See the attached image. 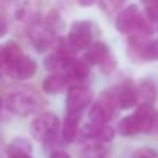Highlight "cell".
<instances>
[{"instance_id":"obj_1","label":"cell","mask_w":158,"mask_h":158,"mask_svg":"<svg viewBox=\"0 0 158 158\" xmlns=\"http://www.w3.org/2000/svg\"><path fill=\"white\" fill-rule=\"evenodd\" d=\"M115 28L123 35H144L153 33V22L140 11L136 4H131L119 11L115 19Z\"/></svg>"},{"instance_id":"obj_2","label":"cell","mask_w":158,"mask_h":158,"mask_svg":"<svg viewBox=\"0 0 158 158\" xmlns=\"http://www.w3.org/2000/svg\"><path fill=\"white\" fill-rule=\"evenodd\" d=\"M8 111L19 117H28L43 107V100L32 89H19L10 93L6 100Z\"/></svg>"},{"instance_id":"obj_3","label":"cell","mask_w":158,"mask_h":158,"mask_svg":"<svg viewBox=\"0 0 158 158\" xmlns=\"http://www.w3.org/2000/svg\"><path fill=\"white\" fill-rule=\"evenodd\" d=\"M60 131V119L53 112H42L31 123V135L38 142L52 144L57 139Z\"/></svg>"},{"instance_id":"obj_4","label":"cell","mask_w":158,"mask_h":158,"mask_svg":"<svg viewBox=\"0 0 158 158\" xmlns=\"http://www.w3.org/2000/svg\"><path fill=\"white\" fill-rule=\"evenodd\" d=\"M56 32L47 25L46 21L33 18L28 24V38L36 52L43 53L54 44Z\"/></svg>"},{"instance_id":"obj_5","label":"cell","mask_w":158,"mask_h":158,"mask_svg":"<svg viewBox=\"0 0 158 158\" xmlns=\"http://www.w3.org/2000/svg\"><path fill=\"white\" fill-rule=\"evenodd\" d=\"M103 96H106L115 107H118L119 110H129L132 107L137 106L140 97L137 87H135L131 83H123L121 86H115L108 89L106 93H103Z\"/></svg>"},{"instance_id":"obj_6","label":"cell","mask_w":158,"mask_h":158,"mask_svg":"<svg viewBox=\"0 0 158 158\" xmlns=\"http://www.w3.org/2000/svg\"><path fill=\"white\" fill-rule=\"evenodd\" d=\"M94 36V25L90 21H75L68 32V42L75 50H85L92 44Z\"/></svg>"},{"instance_id":"obj_7","label":"cell","mask_w":158,"mask_h":158,"mask_svg":"<svg viewBox=\"0 0 158 158\" xmlns=\"http://www.w3.org/2000/svg\"><path fill=\"white\" fill-rule=\"evenodd\" d=\"M93 101V92L83 85H72L67 94V112H82Z\"/></svg>"},{"instance_id":"obj_8","label":"cell","mask_w":158,"mask_h":158,"mask_svg":"<svg viewBox=\"0 0 158 158\" xmlns=\"http://www.w3.org/2000/svg\"><path fill=\"white\" fill-rule=\"evenodd\" d=\"M36 71H38L36 61L25 54L21 56L19 58H17L11 64H8L7 68H6L7 75H10L15 81H27V79H31L36 74Z\"/></svg>"},{"instance_id":"obj_9","label":"cell","mask_w":158,"mask_h":158,"mask_svg":"<svg viewBox=\"0 0 158 158\" xmlns=\"http://www.w3.org/2000/svg\"><path fill=\"white\" fill-rule=\"evenodd\" d=\"M82 139L90 140V142H97V143H108L115 137V131L107 123H97L90 121L87 125L82 128L81 133Z\"/></svg>"},{"instance_id":"obj_10","label":"cell","mask_w":158,"mask_h":158,"mask_svg":"<svg viewBox=\"0 0 158 158\" xmlns=\"http://www.w3.org/2000/svg\"><path fill=\"white\" fill-rule=\"evenodd\" d=\"M114 108L115 106L106 97L97 100L89 110V118L92 122H97V123H107L110 119L112 118V114H114Z\"/></svg>"},{"instance_id":"obj_11","label":"cell","mask_w":158,"mask_h":158,"mask_svg":"<svg viewBox=\"0 0 158 158\" xmlns=\"http://www.w3.org/2000/svg\"><path fill=\"white\" fill-rule=\"evenodd\" d=\"M89 69H90V64L85 58L83 60H78V58L74 57L69 61L68 67H67L65 75L72 85L82 83L89 75Z\"/></svg>"},{"instance_id":"obj_12","label":"cell","mask_w":158,"mask_h":158,"mask_svg":"<svg viewBox=\"0 0 158 158\" xmlns=\"http://www.w3.org/2000/svg\"><path fill=\"white\" fill-rule=\"evenodd\" d=\"M74 58V56H68L64 53L54 50L50 56L44 58V68L52 74H60V72H65L67 67H68L69 61Z\"/></svg>"},{"instance_id":"obj_13","label":"cell","mask_w":158,"mask_h":158,"mask_svg":"<svg viewBox=\"0 0 158 158\" xmlns=\"http://www.w3.org/2000/svg\"><path fill=\"white\" fill-rule=\"evenodd\" d=\"M81 114L82 112H67L63 122V128H61V136L65 143H72L77 139Z\"/></svg>"},{"instance_id":"obj_14","label":"cell","mask_w":158,"mask_h":158,"mask_svg":"<svg viewBox=\"0 0 158 158\" xmlns=\"http://www.w3.org/2000/svg\"><path fill=\"white\" fill-rule=\"evenodd\" d=\"M111 54L108 46L103 42H94L92 43L89 47L86 49V53H85V60L90 64V65H98L100 67L103 64V61L106 60L108 56Z\"/></svg>"},{"instance_id":"obj_15","label":"cell","mask_w":158,"mask_h":158,"mask_svg":"<svg viewBox=\"0 0 158 158\" xmlns=\"http://www.w3.org/2000/svg\"><path fill=\"white\" fill-rule=\"evenodd\" d=\"M136 118L139 119L140 125H142L143 133H151L153 132V121L156 110L153 107V103H142L133 112Z\"/></svg>"},{"instance_id":"obj_16","label":"cell","mask_w":158,"mask_h":158,"mask_svg":"<svg viewBox=\"0 0 158 158\" xmlns=\"http://www.w3.org/2000/svg\"><path fill=\"white\" fill-rule=\"evenodd\" d=\"M71 85L65 74H50L43 81V90L47 94H58Z\"/></svg>"},{"instance_id":"obj_17","label":"cell","mask_w":158,"mask_h":158,"mask_svg":"<svg viewBox=\"0 0 158 158\" xmlns=\"http://www.w3.org/2000/svg\"><path fill=\"white\" fill-rule=\"evenodd\" d=\"M140 132H142V125L135 114L122 118L118 123V133L121 136H133Z\"/></svg>"},{"instance_id":"obj_18","label":"cell","mask_w":158,"mask_h":158,"mask_svg":"<svg viewBox=\"0 0 158 158\" xmlns=\"http://www.w3.org/2000/svg\"><path fill=\"white\" fill-rule=\"evenodd\" d=\"M19 156H32V144L25 137H17L7 147V158Z\"/></svg>"},{"instance_id":"obj_19","label":"cell","mask_w":158,"mask_h":158,"mask_svg":"<svg viewBox=\"0 0 158 158\" xmlns=\"http://www.w3.org/2000/svg\"><path fill=\"white\" fill-rule=\"evenodd\" d=\"M137 92H139V97L143 103H154L157 100L158 87L156 82L151 79H144L140 82V85L137 86Z\"/></svg>"},{"instance_id":"obj_20","label":"cell","mask_w":158,"mask_h":158,"mask_svg":"<svg viewBox=\"0 0 158 158\" xmlns=\"http://www.w3.org/2000/svg\"><path fill=\"white\" fill-rule=\"evenodd\" d=\"M107 148L103 146V143L93 142V144H87L82 151L83 158H106Z\"/></svg>"},{"instance_id":"obj_21","label":"cell","mask_w":158,"mask_h":158,"mask_svg":"<svg viewBox=\"0 0 158 158\" xmlns=\"http://www.w3.org/2000/svg\"><path fill=\"white\" fill-rule=\"evenodd\" d=\"M144 7V14L153 24H158V0H140Z\"/></svg>"},{"instance_id":"obj_22","label":"cell","mask_w":158,"mask_h":158,"mask_svg":"<svg viewBox=\"0 0 158 158\" xmlns=\"http://www.w3.org/2000/svg\"><path fill=\"white\" fill-rule=\"evenodd\" d=\"M126 0H97L100 7L103 8L106 13H114L118 8L122 7V4Z\"/></svg>"},{"instance_id":"obj_23","label":"cell","mask_w":158,"mask_h":158,"mask_svg":"<svg viewBox=\"0 0 158 158\" xmlns=\"http://www.w3.org/2000/svg\"><path fill=\"white\" fill-rule=\"evenodd\" d=\"M132 158H158V153L154 148L143 147V148H139V150L132 156Z\"/></svg>"},{"instance_id":"obj_24","label":"cell","mask_w":158,"mask_h":158,"mask_svg":"<svg viewBox=\"0 0 158 158\" xmlns=\"http://www.w3.org/2000/svg\"><path fill=\"white\" fill-rule=\"evenodd\" d=\"M117 67V63H115V57L112 54H110L106 60L103 61V64L100 65V69L104 72V74H111L112 71L115 69Z\"/></svg>"},{"instance_id":"obj_25","label":"cell","mask_w":158,"mask_h":158,"mask_svg":"<svg viewBox=\"0 0 158 158\" xmlns=\"http://www.w3.org/2000/svg\"><path fill=\"white\" fill-rule=\"evenodd\" d=\"M8 32V21L4 14L0 13V38H4Z\"/></svg>"},{"instance_id":"obj_26","label":"cell","mask_w":158,"mask_h":158,"mask_svg":"<svg viewBox=\"0 0 158 158\" xmlns=\"http://www.w3.org/2000/svg\"><path fill=\"white\" fill-rule=\"evenodd\" d=\"M7 67V47L6 44H0V69H6Z\"/></svg>"},{"instance_id":"obj_27","label":"cell","mask_w":158,"mask_h":158,"mask_svg":"<svg viewBox=\"0 0 158 158\" xmlns=\"http://www.w3.org/2000/svg\"><path fill=\"white\" fill-rule=\"evenodd\" d=\"M50 158H71L69 154H67L65 151H54V153L50 156Z\"/></svg>"},{"instance_id":"obj_28","label":"cell","mask_w":158,"mask_h":158,"mask_svg":"<svg viewBox=\"0 0 158 158\" xmlns=\"http://www.w3.org/2000/svg\"><path fill=\"white\" fill-rule=\"evenodd\" d=\"M96 2H97V0H78L79 6H82V7H90V6H93Z\"/></svg>"},{"instance_id":"obj_29","label":"cell","mask_w":158,"mask_h":158,"mask_svg":"<svg viewBox=\"0 0 158 158\" xmlns=\"http://www.w3.org/2000/svg\"><path fill=\"white\" fill-rule=\"evenodd\" d=\"M153 132H158V111L154 114V121H153Z\"/></svg>"},{"instance_id":"obj_30","label":"cell","mask_w":158,"mask_h":158,"mask_svg":"<svg viewBox=\"0 0 158 158\" xmlns=\"http://www.w3.org/2000/svg\"><path fill=\"white\" fill-rule=\"evenodd\" d=\"M8 158H33L32 156H19V157H8Z\"/></svg>"},{"instance_id":"obj_31","label":"cell","mask_w":158,"mask_h":158,"mask_svg":"<svg viewBox=\"0 0 158 158\" xmlns=\"http://www.w3.org/2000/svg\"><path fill=\"white\" fill-rule=\"evenodd\" d=\"M157 46H158V40H157Z\"/></svg>"}]
</instances>
